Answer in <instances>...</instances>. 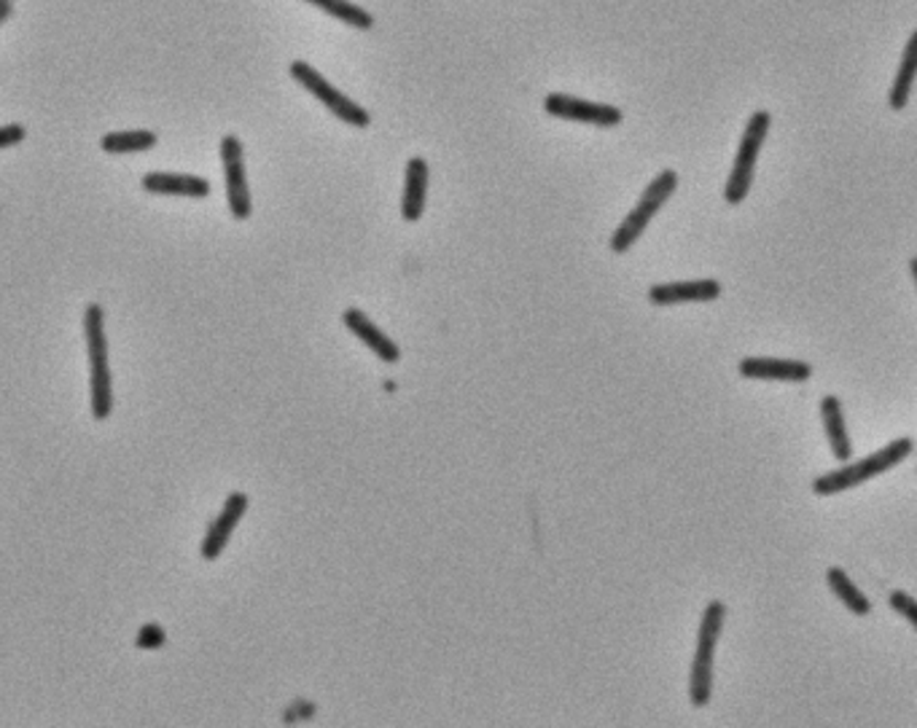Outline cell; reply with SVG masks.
I'll return each instance as SVG.
<instances>
[{
    "label": "cell",
    "instance_id": "1",
    "mask_svg": "<svg viewBox=\"0 0 917 728\" xmlns=\"http://www.w3.org/2000/svg\"><path fill=\"white\" fill-rule=\"evenodd\" d=\"M84 336L89 352V388H91V417L97 422L108 420L114 412V379L108 369V339H106V312L100 304H89L84 312Z\"/></svg>",
    "mask_w": 917,
    "mask_h": 728
},
{
    "label": "cell",
    "instance_id": "2",
    "mask_svg": "<svg viewBox=\"0 0 917 728\" xmlns=\"http://www.w3.org/2000/svg\"><path fill=\"white\" fill-rule=\"evenodd\" d=\"M913 449H915L913 438H896V442L883 446V449H877L874 455L864 457V460L845 465V468H840V470H831V474L818 476V479L812 481V492L821 495V498H829V495H840V492H845V489L864 485V481H870L874 479V476L885 474V470L896 468L898 463L907 460V457L913 455Z\"/></svg>",
    "mask_w": 917,
    "mask_h": 728
},
{
    "label": "cell",
    "instance_id": "3",
    "mask_svg": "<svg viewBox=\"0 0 917 728\" xmlns=\"http://www.w3.org/2000/svg\"><path fill=\"white\" fill-rule=\"evenodd\" d=\"M726 621V605L721 599L708 602L705 613H702L700 632H697V653L692 662V677H689V699L692 707L702 709L708 707L713 696V653H716V642L721 629Z\"/></svg>",
    "mask_w": 917,
    "mask_h": 728
},
{
    "label": "cell",
    "instance_id": "4",
    "mask_svg": "<svg viewBox=\"0 0 917 728\" xmlns=\"http://www.w3.org/2000/svg\"><path fill=\"white\" fill-rule=\"evenodd\" d=\"M676 188H678V175L672 173V170H662V173L654 177L638 205L629 210L625 224H622L619 229L614 231V237H611V250H614V253H627V250L638 242V237H644L646 226H649L654 213H657L659 207L670 199V194H676Z\"/></svg>",
    "mask_w": 917,
    "mask_h": 728
},
{
    "label": "cell",
    "instance_id": "5",
    "mask_svg": "<svg viewBox=\"0 0 917 728\" xmlns=\"http://www.w3.org/2000/svg\"><path fill=\"white\" fill-rule=\"evenodd\" d=\"M767 130H769L767 111H756L754 116H751L748 127H745V132H743V140H740L735 170H732L730 181H726V188H724V199L730 202V205H740V202L748 197L751 183H754V164H756V159H759Z\"/></svg>",
    "mask_w": 917,
    "mask_h": 728
},
{
    "label": "cell",
    "instance_id": "6",
    "mask_svg": "<svg viewBox=\"0 0 917 728\" xmlns=\"http://www.w3.org/2000/svg\"><path fill=\"white\" fill-rule=\"evenodd\" d=\"M291 78L299 84V87L308 89L310 95H315L317 100H321L323 106L336 116V119L345 121V124L358 127V130L369 127V121H371L369 113H366L358 102H353L350 97H345L339 89L332 87V84H328L313 65L296 59V63H291Z\"/></svg>",
    "mask_w": 917,
    "mask_h": 728
},
{
    "label": "cell",
    "instance_id": "7",
    "mask_svg": "<svg viewBox=\"0 0 917 728\" xmlns=\"http://www.w3.org/2000/svg\"><path fill=\"white\" fill-rule=\"evenodd\" d=\"M222 162L226 170V197H229V210L237 221L250 218V192L246 181V159H242V143L235 134H226L222 140Z\"/></svg>",
    "mask_w": 917,
    "mask_h": 728
},
{
    "label": "cell",
    "instance_id": "8",
    "mask_svg": "<svg viewBox=\"0 0 917 728\" xmlns=\"http://www.w3.org/2000/svg\"><path fill=\"white\" fill-rule=\"evenodd\" d=\"M246 511H248V495L231 492L229 498H226L222 513L213 519L211 528H207L205 532V537H202V546H199L202 559L216 562L218 556L224 554V548L229 546L231 535H235L237 524H240V519L246 517Z\"/></svg>",
    "mask_w": 917,
    "mask_h": 728
},
{
    "label": "cell",
    "instance_id": "9",
    "mask_svg": "<svg viewBox=\"0 0 917 728\" xmlns=\"http://www.w3.org/2000/svg\"><path fill=\"white\" fill-rule=\"evenodd\" d=\"M543 108H547L549 116H558V119H568V121H582V124H595V127L622 124L619 108L601 106V102H590V100H579V97L549 95L547 100H543Z\"/></svg>",
    "mask_w": 917,
    "mask_h": 728
},
{
    "label": "cell",
    "instance_id": "10",
    "mask_svg": "<svg viewBox=\"0 0 917 728\" xmlns=\"http://www.w3.org/2000/svg\"><path fill=\"white\" fill-rule=\"evenodd\" d=\"M740 377L745 379H773V382H807L812 377V366L805 360L784 358H743Z\"/></svg>",
    "mask_w": 917,
    "mask_h": 728
},
{
    "label": "cell",
    "instance_id": "11",
    "mask_svg": "<svg viewBox=\"0 0 917 728\" xmlns=\"http://www.w3.org/2000/svg\"><path fill=\"white\" fill-rule=\"evenodd\" d=\"M721 285L716 280H689V283H665L649 287V302L657 307H670L681 302H716Z\"/></svg>",
    "mask_w": 917,
    "mask_h": 728
},
{
    "label": "cell",
    "instance_id": "12",
    "mask_svg": "<svg viewBox=\"0 0 917 728\" xmlns=\"http://www.w3.org/2000/svg\"><path fill=\"white\" fill-rule=\"evenodd\" d=\"M143 188L149 194H162V197H192L205 199L211 194V183L197 175H179V173H149L143 177Z\"/></svg>",
    "mask_w": 917,
    "mask_h": 728
},
{
    "label": "cell",
    "instance_id": "13",
    "mask_svg": "<svg viewBox=\"0 0 917 728\" xmlns=\"http://www.w3.org/2000/svg\"><path fill=\"white\" fill-rule=\"evenodd\" d=\"M342 323H345V326L350 328V332L356 334L358 339L364 341V345L377 355V358L385 360V363H396V360L401 358L399 347H396L393 341H390L388 336H385L380 328H377L375 323H371L369 317H366L360 309H356V307L345 309V315H342Z\"/></svg>",
    "mask_w": 917,
    "mask_h": 728
},
{
    "label": "cell",
    "instance_id": "14",
    "mask_svg": "<svg viewBox=\"0 0 917 728\" xmlns=\"http://www.w3.org/2000/svg\"><path fill=\"white\" fill-rule=\"evenodd\" d=\"M428 192V164L423 156H412L407 164V186H403L401 216L403 221H420L425 210Z\"/></svg>",
    "mask_w": 917,
    "mask_h": 728
},
{
    "label": "cell",
    "instance_id": "15",
    "mask_svg": "<svg viewBox=\"0 0 917 728\" xmlns=\"http://www.w3.org/2000/svg\"><path fill=\"white\" fill-rule=\"evenodd\" d=\"M821 417H823V427H827V438H829V446L831 452H834L837 460H851L853 455V446H851V436H848L845 431V417H842V403L837 395H827L821 401Z\"/></svg>",
    "mask_w": 917,
    "mask_h": 728
},
{
    "label": "cell",
    "instance_id": "16",
    "mask_svg": "<svg viewBox=\"0 0 917 728\" xmlns=\"http://www.w3.org/2000/svg\"><path fill=\"white\" fill-rule=\"evenodd\" d=\"M917 33L909 35L907 46H904V59H902V67H898L896 73V82L894 87H891V95H888V106L894 108V111H904L909 102V95H913V84H915V70H917Z\"/></svg>",
    "mask_w": 917,
    "mask_h": 728
},
{
    "label": "cell",
    "instance_id": "17",
    "mask_svg": "<svg viewBox=\"0 0 917 728\" xmlns=\"http://www.w3.org/2000/svg\"><path fill=\"white\" fill-rule=\"evenodd\" d=\"M827 580H829L831 591H834V595L840 597V602L845 605V608L851 610V613H855V616H870V610H872L870 599H866L864 595H861L859 589H855V584L851 580V575L842 571V567H831V571L827 573Z\"/></svg>",
    "mask_w": 917,
    "mask_h": 728
},
{
    "label": "cell",
    "instance_id": "18",
    "mask_svg": "<svg viewBox=\"0 0 917 728\" xmlns=\"http://www.w3.org/2000/svg\"><path fill=\"white\" fill-rule=\"evenodd\" d=\"M106 154H140L157 145V134L149 130H130V132H111L100 140Z\"/></svg>",
    "mask_w": 917,
    "mask_h": 728
},
{
    "label": "cell",
    "instance_id": "19",
    "mask_svg": "<svg viewBox=\"0 0 917 728\" xmlns=\"http://www.w3.org/2000/svg\"><path fill=\"white\" fill-rule=\"evenodd\" d=\"M308 3L317 6V9L326 11L328 17H334V20L350 24V28H358V30L375 28V20H371L369 11H364L360 6L350 3V0H308Z\"/></svg>",
    "mask_w": 917,
    "mask_h": 728
},
{
    "label": "cell",
    "instance_id": "20",
    "mask_svg": "<svg viewBox=\"0 0 917 728\" xmlns=\"http://www.w3.org/2000/svg\"><path fill=\"white\" fill-rule=\"evenodd\" d=\"M164 642H168V632L159 623H145L138 632V638H134V645L140 651H157V648H164Z\"/></svg>",
    "mask_w": 917,
    "mask_h": 728
},
{
    "label": "cell",
    "instance_id": "21",
    "mask_svg": "<svg viewBox=\"0 0 917 728\" xmlns=\"http://www.w3.org/2000/svg\"><path fill=\"white\" fill-rule=\"evenodd\" d=\"M891 608L907 618L913 627H917V602L907 595V591H894V595H891Z\"/></svg>",
    "mask_w": 917,
    "mask_h": 728
},
{
    "label": "cell",
    "instance_id": "22",
    "mask_svg": "<svg viewBox=\"0 0 917 728\" xmlns=\"http://www.w3.org/2000/svg\"><path fill=\"white\" fill-rule=\"evenodd\" d=\"M24 134H28V130H24L22 124H9V127H0V149H9V145H17V143H22L24 140Z\"/></svg>",
    "mask_w": 917,
    "mask_h": 728
},
{
    "label": "cell",
    "instance_id": "23",
    "mask_svg": "<svg viewBox=\"0 0 917 728\" xmlns=\"http://www.w3.org/2000/svg\"><path fill=\"white\" fill-rule=\"evenodd\" d=\"M11 11V0H0V22L6 20V14Z\"/></svg>",
    "mask_w": 917,
    "mask_h": 728
}]
</instances>
